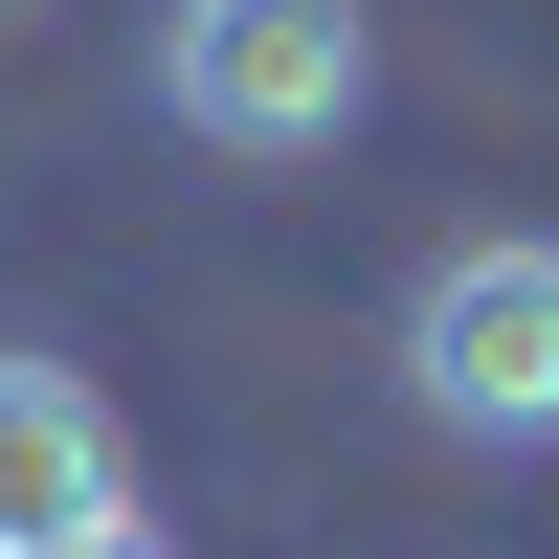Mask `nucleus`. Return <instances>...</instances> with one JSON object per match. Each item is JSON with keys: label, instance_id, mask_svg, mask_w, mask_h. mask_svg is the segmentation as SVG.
Listing matches in <instances>:
<instances>
[{"label": "nucleus", "instance_id": "nucleus-4", "mask_svg": "<svg viewBox=\"0 0 559 559\" xmlns=\"http://www.w3.org/2000/svg\"><path fill=\"white\" fill-rule=\"evenodd\" d=\"M45 559H179V537L157 515H90V537H45Z\"/></svg>", "mask_w": 559, "mask_h": 559}, {"label": "nucleus", "instance_id": "nucleus-2", "mask_svg": "<svg viewBox=\"0 0 559 559\" xmlns=\"http://www.w3.org/2000/svg\"><path fill=\"white\" fill-rule=\"evenodd\" d=\"M403 403H426L448 448H492V471L559 448V247L537 224H471V247L403 292Z\"/></svg>", "mask_w": 559, "mask_h": 559}, {"label": "nucleus", "instance_id": "nucleus-5", "mask_svg": "<svg viewBox=\"0 0 559 559\" xmlns=\"http://www.w3.org/2000/svg\"><path fill=\"white\" fill-rule=\"evenodd\" d=\"M0 23H45V0H0Z\"/></svg>", "mask_w": 559, "mask_h": 559}, {"label": "nucleus", "instance_id": "nucleus-3", "mask_svg": "<svg viewBox=\"0 0 559 559\" xmlns=\"http://www.w3.org/2000/svg\"><path fill=\"white\" fill-rule=\"evenodd\" d=\"M90 515H134L112 403H90L68 358H0V559H45V537H90Z\"/></svg>", "mask_w": 559, "mask_h": 559}, {"label": "nucleus", "instance_id": "nucleus-1", "mask_svg": "<svg viewBox=\"0 0 559 559\" xmlns=\"http://www.w3.org/2000/svg\"><path fill=\"white\" fill-rule=\"evenodd\" d=\"M157 112L202 157H336L381 112V23L358 0H157Z\"/></svg>", "mask_w": 559, "mask_h": 559}]
</instances>
